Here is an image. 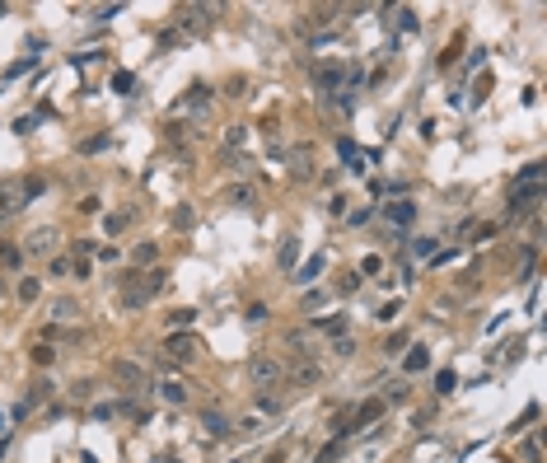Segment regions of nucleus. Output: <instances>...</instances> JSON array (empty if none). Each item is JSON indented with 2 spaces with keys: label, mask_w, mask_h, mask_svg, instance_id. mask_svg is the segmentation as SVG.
I'll list each match as a JSON object with an SVG mask.
<instances>
[{
  "label": "nucleus",
  "mask_w": 547,
  "mask_h": 463,
  "mask_svg": "<svg viewBox=\"0 0 547 463\" xmlns=\"http://www.w3.org/2000/svg\"><path fill=\"white\" fill-rule=\"evenodd\" d=\"M248 379H253V384L262 388V393H267V388H276L281 379H286V370H281V361H276V356H267V351H257L253 361H248Z\"/></svg>",
  "instance_id": "nucleus-1"
},
{
  "label": "nucleus",
  "mask_w": 547,
  "mask_h": 463,
  "mask_svg": "<svg viewBox=\"0 0 547 463\" xmlns=\"http://www.w3.org/2000/svg\"><path fill=\"white\" fill-rule=\"evenodd\" d=\"M56 239H61V234H56L52 225H43V229H33V234L23 239L19 249H23V258H52V249H56Z\"/></svg>",
  "instance_id": "nucleus-2"
},
{
  "label": "nucleus",
  "mask_w": 547,
  "mask_h": 463,
  "mask_svg": "<svg viewBox=\"0 0 547 463\" xmlns=\"http://www.w3.org/2000/svg\"><path fill=\"white\" fill-rule=\"evenodd\" d=\"M197 347H201V342L197 337H192V332H168V337H164V361H192V356H197Z\"/></svg>",
  "instance_id": "nucleus-3"
},
{
  "label": "nucleus",
  "mask_w": 547,
  "mask_h": 463,
  "mask_svg": "<svg viewBox=\"0 0 547 463\" xmlns=\"http://www.w3.org/2000/svg\"><path fill=\"white\" fill-rule=\"evenodd\" d=\"M538 202H543V183L538 187H510V215L519 220V215L538 211Z\"/></svg>",
  "instance_id": "nucleus-4"
},
{
  "label": "nucleus",
  "mask_w": 547,
  "mask_h": 463,
  "mask_svg": "<svg viewBox=\"0 0 547 463\" xmlns=\"http://www.w3.org/2000/svg\"><path fill=\"white\" fill-rule=\"evenodd\" d=\"M155 393H159V403H168V407H188V403H192V388L183 384V379H173V374H168V379H159Z\"/></svg>",
  "instance_id": "nucleus-5"
},
{
  "label": "nucleus",
  "mask_w": 547,
  "mask_h": 463,
  "mask_svg": "<svg viewBox=\"0 0 547 463\" xmlns=\"http://www.w3.org/2000/svg\"><path fill=\"white\" fill-rule=\"evenodd\" d=\"M384 220H389V225H398V229H407V225H412V220H416V206L412 202H407V197H398V202H389V206H384Z\"/></svg>",
  "instance_id": "nucleus-6"
},
{
  "label": "nucleus",
  "mask_w": 547,
  "mask_h": 463,
  "mask_svg": "<svg viewBox=\"0 0 547 463\" xmlns=\"http://www.w3.org/2000/svg\"><path fill=\"white\" fill-rule=\"evenodd\" d=\"M201 430H206L211 440H229V435H234V421L224 417V412H201Z\"/></svg>",
  "instance_id": "nucleus-7"
},
{
  "label": "nucleus",
  "mask_w": 547,
  "mask_h": 463,
  "mask_svg": "<svg viewBox=\"0 0 547 463\" xmlns=\"http://www.w3.org/2000/svg\"><path fill=\"white\" fill-rule=\"evenodd\" d=\"M318 379H323L318 361H295V365H291V384H295V388H313Z\"/></svg>",
  "instance_id": "nucleus-8"
},
{
  "label": "nucleus",
  "mask_w": 547,
  "mask_h": 463,
  "mask_svg": "<svg viewBox=\"0 0 547 463\" xmlns=\"http://www.w3.org/2000/svg\"><path fill=\"white\" fill-rule=\"evenodd\" d=\"M426 365H430V347H421V342L407 347V356H402V379H407V374H421Z\"/></svg>",
  "instance_id": "nucleus-9"
},
{
  "label": "nucleus",
  "mask_w": 547,
  "mask_h": 463,
  "mask_svg": "<svg viewBox=\"0 0 547 463\" xmlns=\"http://www.w3.org/2000/svg\"><path fill=\"white\" fill-rule=\"evenodd\" d=\"M19 211H23V192L14 183H5V187H0V220H10V215H19Z\"/></svg>",
  "instance_id": "nucleus-10"
},
{
  "label": "nucleus",
  "mask_w": 547,
  "mask_h": 463,
  "mask_svg": "<svg viewBox=\"0 0 547 463\" xmlns=\"http://www.w3.org/2000/svg\"><path fill=\"white\" fill-rule=\"evenodd\" d=\"M309 332H318V337H342V332H347V314L313 318V328H309Z\"/></svg>",
  "instance_id": "nucleus-11"
},
{
  "label": "nucleus",
  "mask_w": 547,
  "mask_h": 463,
  "mask_svg": "<svg viewBox=\"0 0 547 463\" xmlns=\"http://www.w3.org/2000/svg\"><path fill=\"white\" fill-rule=\"evenodd\" d=\"M112 374H117V379H122V384H146V370H141V365L136 361H112Z\"/></svg>",
  "instance_id": "nucleus-12"
},
{
  "label": "nucleus",
  "mask_w": 547,
  "mask_h": 463,
  "mask_svg": "<svg viewBox=\"0 0 547 463\" xmlns=\"http://www.w3.org/2000/svg\"><path fill=\"white\" fill-rule=\"evenodd\" d=\"M323 267H327V258H323V253H318V258H309L300 271H295V285H313L318 276H323Z\"/></svg>",
  "instance_id": "nucleus-13"
},
{
  "label": "nucleus",
  "mask_w": 547,
  "mask_h": 463,
  "mask_svg": "<svg viewBox=\"0 0 547 463\" xmlns=\"http://www.w3.org/2000/svg\"><path fill=\"white\" fill-rule=\"evenodd\" d=\"M56 356H61V351H56L52 342H38V347L28 351V361H33L38 370H52V365H56Z\"/></svg>",
  "instance_id": "nucleus-14"
},
{
  "label": "nucleus",
  "mask_w": 547,
  "mask_h": 463,
  "mask_svg": "<svg viewBox=\"0 0 547 463\" xmlns=\"http://www.w3.org/2000/svg\"><path fill=\"white\" fill-rule=\"evenodd\" d=\"M131 262H136V267H150V271H155L159 249H155V244H136V249H131Z\"/></svg>",
  "instance_id": "nucleus-15"
},
{
  "label": "nucleus",
  "mask_w": 547,
  "mask_h": 463,
  "mask_svg": "<svg viewBox=\"0 0 547 463\" xmlns=\"http://www.w3.org/2000/svg\"><path fill=\"white\" fill-rule=\"evenodd\" d=\"M327 356H337V361L356 356V337H347V332H342V337H332V342H327Z\"/></svg>",
  "instance_id": "nucleus-16"
},
{
  "label": "nucleus",
  "mask_w": 547,
  "mask_h": 463,
  "mask_svg": "<svg viewBox=\"0 0 547 463\" xmlns=\"http://www.w3.org/2000/svg\"><path fill=\"white\" fill-rule=\"evenodd\" d=\"M14 295H19L23 305H33L38 295H43V281H38V276H23V281H19V285H14Z\"/></svg>",
  "instance_id": "nucleus-17"
},
{
  "label": "nucleus",
  "mask_w": 547,
  "mask_h": 463,
  "mask_svg": "<svg viewBox=\"0 0 547 463\" xmlns=\"http://www.w3.org/2000/svg\"><path fill=\"white\" fill-rule=\"evenodd\" d=\"M192 318H197V309H173L164 323H168V332H188V328H192Z\"/></svg>",
  "instance_id": "nucleus-18"
},
{
  "label": "nucleus",
  "mask_w": 547,
  "mask_h": 463,
  "mask_svg": "<svg viewBox=\"0 0 547 463\" xmlns=\"http://www.w3.org/2000/svg\"><path fill=\"white\" fill-rule=\"evenodd\" d=\"M538 183H543V164H524L514 173V187H538Z\"/></svg>",
  "instance_id": "nucleus-19"
},
{
  "label": "nucleus",
  "mask_w": 547,
  "mask_h": 463,
  "mask_svg": "<svg viewBox=\"0 0 547 463\" xmlns=\"http://www.w3.org/2000/svg\"><path fill=\"white\" fill-rule=\"evenodd\" d=\"M47 314H52L56 323H70V318L80 314V305H75V300H52V309H47Z\"/></svg>",
  "instance_id": "nucleus-20"
},
{
  "label": "nucleus",
  "mask_w": 547,
  "mask_h": 463,
  "mask_svg": "<svg viewBox=\"0 0 547 463\" xmlns=\"http://www.w3.org/2000/svg\"><path fill=\"white\" fill-rule=\"evenodd\" d=\"M379 412H384V403H379V398H369V403H360V412H356V430L365 426V421H379Z\"/></svg>",
  "instance_id": "nucleus-21"
},
{
  "label": "nucleus",
  "mask_w": 547,
  "mask_h": 463,
  "mask_svg": "<svg viewBox=\"0 0 547 463\" xmlns=\"http://www.w3.org/2000/svg\"><path fill=\"white\" fill-rule=\"evenodd\" d=\"M19 262H23V249H19V244H0V267L14 271Z\"/></svg>",
  "instance_id": "nucleus-22"
},
{
  "label": "nucleus",
  "mask_w": 547,
  "mask_h": 463,
  "mask_svg": "<svg viewBox=\"0 0 547 463\" xmlns=\"http://www.w3.org/2000/svg\"><path fill=\"white\" fill-rule=\"evenodd\" d=\"M300 309H304V314H318V309H327V290H304Z\"/></svg>",
  "instance_id": "nucleus-23"
},
{
  "label": "nucleus",
  "mask_w": 547,
  "mask_h": 463,
  "mask_svg": "<svg viewBox=\"0 0 547 463\" xmlns=\"http://www.w3.org/2000/svg\"><path fill=\"white\" fill-rule=\"evenodd\" d=\"M407 393H412V384H407V379H393V384H389V398H384V407L407 403Z\"/></svg>",
  "instance_id": "nucleus-24"
},
{
  "label": "nucleus",
  "mask_w": 547,
  "mask_h": 463,
  "mask_svg": "<svg viewBox=\"0 0 547 463\" xmlns=\"http://www.w3.org/2000/svg\"><path fill=\"white\" fill-rule=\"evenodd\" d=\"M229 202L234 206H257V192L248 187V183H234V187H229Z\"/></svg>",
  "instance_id": "nucleus-25"
},
{
  "label": "nucleus",
  "mask_w": 547,
  "mask_h": 463,
  "mask_svg": "<svg viewBox=\"0 0 547 463\" xmlns=\"http://www.w3.org/2000/svg\"><path fill=\"white\" fill-rule=\"evenodd\" d=\"M126 225H131V211H112V215H103V229H108V234H122Z\"/></svg>",
  "instance_id": "nucleus-26"
},
{
  "label": "nucleus",
  "mask_w": 547,
  "mask_h": 463,
  "mask_svg": "<svg viewBox=\"0 0 547 463\" xmlns=\"http://www.w3.org/2000/svg\"><path fill=\"white\" fill-rule=\"evenodd\" d=\"M276 262H281V267H295V262H300V239H286L281 253H276Z\"/></svg>",
  "instance_id": "nucleus-27"
},
{
  "label": "nucleus",
  "mask_w": 547,
  "mask_h": 463,
  "mask_svg": "<svg viewBox=\"0 0 547 463\" xmlns=\"http://www.w3.org/2000/svg\"><path fill=\"white\" fill-rule=\"evenodd\" d=\"M291 164H295V178H309V146H295Z\"/></svg>",
  "instance_id": "nucleus-28"
},
{
  "label": "nucleus",
  "mask_w": 547,
  "mask_h": 463,
  "mask_svg": "<svg viewBox=\"0 0 547 463\" xmlns=\"http://www.w3.org/2000/svg\"><path fill=\"white\" fill-rule=\"evenodd\" d=\"M519 454H524V463H543V450H538V430H534V435H524Z\"/></svg>",
  "instance_id": "nucleus-29"
},
{
  "label": "nucleus",
  "mask_w": 547,
  "mask_h": 463,
  "mask_svg": "<svg viewBox=\"0 0 547 463\" xmlns=\"http://www.w3.org/2000/svg\"><path fill=\"white\" fill-rule=\"evenodd\" d=\"M257 412H262V417H276V412H281V398L276 393H257Z\"/></svg>",
  "instance_id": "nucleus-30"
},
{
  "label": "nucleus",
  "mask_w": 547,
  "mask_h": 463,
  "mask_svg": "<svg viewBox=\"0 0 547 463\" xmlns=\"http://www.w3.org/2000/svg\"><path fill=\"white\" fill-rule=\"evenodd\" d=\"M454 384H458V374H454V370H440V374H435V393H440V398L454 393Z\"/></svg>",
  "instance_id": "nucleus-31"
},
{
  "label": "nucleus",
  "mask_w": 547,
  "mask_h": 463,
  "mask_svg": "<svg viewBox=\"0 0 547 463\" xmlns=\"http://www.w3.org/2000/svg\"><path fill=\"white\" fill-rule=\"evenodd\" d=\"M347 206H351V202H347L342 192H337L332 202H327V215H332V220H347Z\"/></svg>",
  "instance_id": "nucleus-32"
},
{
  "label": "nucleus",
  "mask_w": 547,
  "mask_h": 463,
  "mask_svg": "<svg viewBox=\"0 0 547 463\" xmlns=\"http://www.w3.org/2000/svg\"><path fill=\"white\" fill-rule=\"evenodd\" d=\"M374 220V206H360V211H347V225H369Z\"/></svg>",
  "instance_id": "nucleus-33"
},
{
  "label": "nucleus",
  "mask_w": 547,
  "mask_h": 463,
  "mask_svg": "<svg viewBox=\"0 0 547 463\" xmlns=\"http://www.w3.org/2000/svg\"><path fill=\"white\" fill-rule=\"evenodd\" d=\"M402 347H412V337H407V332H393V337L384 342V351H389V356H398Z\"/></svg>",
  "instance_id": "nucleus-34"
},
{
  "label": "nucleus",
  "mask_w": 547,
  "mask_h": 463,
  "mask_svg": "<svg viewBox=\"0 0 547 463\" xmlns=\"http://www.w3.org/2000/svg\"><path fill=\"white\" fill-rule=\"evenodd\" d=\"M99 150H108V136H90V141L80 146V155H99Z\"/></svg>",
  "instance_id": "nucleus-35"
},
{
  "label": "nucleus",
  "mask_w": 547,
  "mask_h": 463,
  "mask_svg": "<svg viewBox=\"0 0 547 463\" xmlns=\"http://www.w3.org/2000/svg\"><path fill=\"white\" fill-rule=\"evenodd\" d=\"M94 253H99V262H117V258H122V249H117V244H99Z\"/></svg>",
  "instance_id": "nucleus-36"
},
{
  "label": "nucleus",
  "mask_w": 547,
  "mask_h": 463,
  "mask_svg": "<svg viewBox=\"0 0 547 463\" xmlns=\"http://www.w3.org/2000/svg\"><path fill=\"white\" fill-rule=\"evenodd\" d=\"M131 85H136V80H131V70H117V75H112V89H117V94H126Z\"/></svg>",
  "instance_id": "nucleus-37"
},
{
  "label": "nucleus",
  "mask_w": 547,
  "mask_h": 463,
  "mask_svg": "<svg viewBox=\"0 0 547 463\" xmlns=\"http://www.w3.org/2000/svg\"><path fill=\"white\" fill-rule=\"evenodd\" d=\"M234 430H244V435H257V430H262V417H244V421H234Z\"/></svg>",
  "instance_id": "nucleus-38"
},
{
  "label": "nucleus",
  "mask_w": 547,
  "mask_h": 463,
  "mask_svg": "<svg viewBox=\"0 0 547 463\" xmlns=\"http://www.w3.org/2000/svg\"><path fill=\"white\" fill-rule=\"evenodd\" d=\"M356 285H360V271H347V276L337 281V290H342V295H351V290H356Z\"/></svg>",
  "instance_id": "nucleus-39"
},
{
  "label": "nucleus",
  "mask_w": 547,
  "mask_h": 463,
  "mask_svg": "<svg viewBox=\"0 0 547 463\" xmlns=\"http://www.w3.org/2000/svg\"><path fill=\"white\" fill-rule=\"evenodd\" d=\"M173 225H178V229H192V206H178V211H173Z\"/></svg>",
  "instance_id": "nucleus-40"
},
{
  "label": "nucleus",
  "mask_w": 547,
  "mask_h": 463,
  "mask_svg": "<svg viewBox=\"0 0 547 463\" xmlns=\"http://www.w3.org/2000/svg\"><path fill=\"white\" fill-rule=\"evenodd\" d=\"M412 253H416V258H430V253H435V239H416Z\"/></svg>",
  "instance_id": "nucleus-41"
},
{
  "label": "nucleus",
  "mask_w": 547,
  "mask_h": 463,
  "mask_svg": "<svg viewBox=\"0 0 547 463\" xmlns=\"http://www.w3.org/2000/svg\"><path fill=\"white\" fill-rule=\"evenodd\" d=\"M337 155L351 164V159H356V141H347V136H342V141H337Z\"/></svg>",
  "instance_id": "nucleus-42"
},
{
  "label": "nucleus",
  "mask_w": 547,
  "mask_h": 463,
  "mask_svg": "<svg viewBox=\"0 0 547 463\" xmlns=\"http://www.w3.org/2000/svg\"><path fill=\"white\" fill-rule=\"evenodd\" d=\"M398 28H402V33H412V28H416V10H402L398 14Z\"/></svg>",
  "instance_id": "nucleus-43"
},
{
  "label": "nucleus",
  "mask_w": 547,
  "mask_h": 463,
  "mask_svg": "<svg viewBox=\"0 0 547 463\" xmlns=\"http://www.w3.org/2000/svg\"><path fill=\"white\" fill-rule=\"evenodd\" d=\"M248 323H267V305H248Z\"/></svg>",
  "instance_id": "nucleus-44"
},
{
  "label": "nucleus",
  "mask_w": 547,
  "mask_h": 463,
  "mask_svg": "<svg viewBox=\"0 0 547 463\" xmlns=\"http://www.w3.org/2000/svg\"><path fill=\"white\" fill-rule=\"evenodd\" d=\"M33 126H38V117H19V122H14V131H19V136H28Z\"/></svg>",
  "instance_id": "nucleus-45"
},
{
  "label": "nucleus",
  "mask_w": 547,
  "mask_h": 463,
  "mask_svg": "<svg viewBox=\"0 0 547 463\" xmlns=\"http://www.w3.org/2000/svg\"><path fill=\"white\" fill-rule=\"evenodd\" d=\"M229 463H244V459H229Z\"/></svg>",
  "instance_id": "nucleus-46"
}]
</instances>
